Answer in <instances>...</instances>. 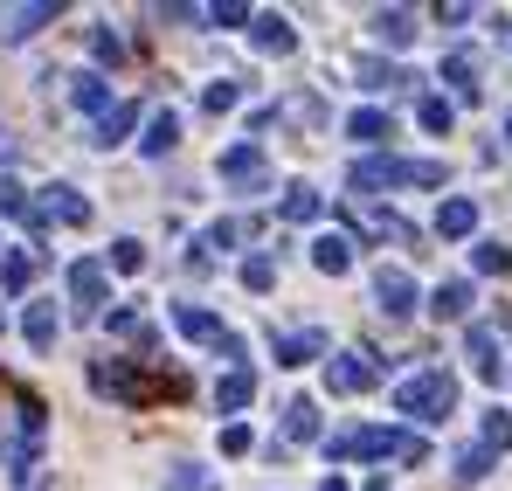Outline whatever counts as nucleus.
I'll return each instance as SVG.
<instances>
[{"instance_id":"cd10ccee","label":"nucleus","mask_w":512,"mask_h":491,"mask_svg":"<svg viewBox=\"0 0 512 491\" xmlns=\"http://www.w3.org/2000/svg\"><path fill=\"white\" fill-rule=\"evenodd\" d=\"M353 77L367 83V90H409V70H402V63H381V56H360V63H353Z\"/></svg>"},{"instance_id":"c9c22d12","label":"nucleus","mask_w":512,"mask_h":491,"mask_svg":"<svg viewBox=\"0 0 512 491\" xmlns=\"http://www.w3.org/2000/svg\"><path fill=\"white\" fill-rule=\"evenodd\" d=\"M485 471H492V450H485V443H464V450H457V478H464V485H478Z\"/></svg>"},{"instance_id":"4c0bfd02","label":"nucleus","mask_w":512,"mask_h":491,"mask_svg":"<svg viewBox=\"0 0 512 491\" xmlns=\"http://www.w3.org/2000/svg\"><path fill=\"white\" fill-rule=\"evenodd\" d=\"M90 56H97V63H111V70H118V63H125V42H118V35H111V28H90Z\"/></svg>"},{"instance_id":"49530a36","label":"nucleus","mask_w":512,"mask_h":491,"mask_svg":"<svg viewBox=\"0 0 512 491\" xmlns=\"http://www.w3.org/2000/svg\"><path fill=\"white\" fill-rule=\"evenodd\" d=\"M360 491H388V478H367V485H360Z\"/></svg>"},{"instance_id":"7ed1b4c3","label":"nucleus","mask_w":512,"mask_h":491,"mask_svg":"<svg viewBox=\"0 0 512 491\" xmlns=\"http://www.w3.org/2000/svg\"><path fill=\"white\" fill-rule=\"evenodd\" d=\"M90 388L125 402V409H153V402H173L180 395V374H139L132 360H97L90 367Z\"/></svg>"},{"instance_id":"f257e3e1","label":"nucleus","mask_w":512,"mask_h":491,"mask_svg":"<svg viewBox=\"0 0 512 491\" xmlns=\"http://www.w3.org/2000/svg\"><path fill=\"white\" fill-rule=\"evenodd\" d=\"M326 457L333 464H374V457H402V464H429V443L416 429H340V436H326Z\"/></svg>"},{"instance_id":"6e6552de","label":"nucleus","mask_w":512,"mask_h":491,"mask_svg":"<svg viewBox=\"0 0 512 491\" xmlns=\"http://www.w3.org/2000/svg\"><path fill=\"white\" fill-rule=\"evenodd\" d=\"M70 305H77V312H104V305H111V270H104V256H77V263H70Z\"/></svg>"},{"instance_id":"e433bc0d","label":"nucleus","mask_w":512,"mask_h":491,"mask_svg":"<svg viewBox=\"0 0 512 491\" xmlns=\"http://www.w3.org/2000/svg\"><path fill=\"white\" fill-rule=\"evenodd\" d=\"M277 284V263L270 256H243V291H270Z\"/></svg>"},{"instance_id":"1a4fd4ad","label":"nucleus","mask_w":512,"mask_h":491,"mask_svg":"<svg viewBox=\"0 0 512 491\" xmlns=\"http://www.w3.org/2000/svg\"><path fill=\"white\" fill-rule=\"evenodd\" d=\"M263 180H270L263 146H256V139H236V146L222 153V187H263Z\"/></svg>"},{"instance_id":"f03ea898","label":"nucleus","mask_w":512,"mask_h":491,"mask_svg":"<svg viewBox=\"0 0 512 491\" xmlns=\"http://www.w3.org/2000/svg\"><path fill=\"white\" fill-rule=\"evenodd\" d=\"M450 166L443 160H402V153H367V160L346 166V187L353 194H381V187H443Z\"/></svg>"},{"instance_id":"412c9836","label":"nucleus","mask_w":512,"mask_h":491,"mask_svg":"<svg viewBox=\"0 0 512 491\" xmlns=\"http://www.w3.org/2000/svg\"><path fill=\"white\" fill-rule=\"evenodd\" d=\"M443 83H450L464 104H478V90H485V83H478V56H471V49H450V56H443Z\"/></svg>"},{"instance_id":"4be33fe9","label":"nucleus","mask_w":512,"mask_h":491,"mask_svg":"<svg viewBox=\"0 0 512 491\" xmlns=\"http://www.w3.org/2000/svg\"><path fill=\"white\" fill-rule=\"evenodd\" d=\"M173 146H180V111H153V118H146V139H139V153H146V160H167Z\"/></svg>"},{"instance_id":"ea45409f","label":"nucleus","mask_w":512,"mask_h":491,"mask_svg":"<svg viewBox=\"0 0 512 491\" xmlns=\"http://www.w3.org/2000/svg\"><path fill=\"white\" fill-rule=\"evenodd\" d=\"M208 21H215V28H243V21H250V7H243V0H215V7H208Z\"/></svg>"},{"instance_id":"f704fd0d","label":"nucleus","mask_w":512,"mask_h":491,"mask_svg":"<svg viewBox=\"0 0 512 491\" xmlns=\"http://www.w3.org/2000/svg\"><path fill=\"white\" fill-rule=\"evenodd\" d=\"M416 118H423V132H450V125H457V104H450V97H423Z\"/></svg>"},{"instance_id":"aec40b11","label":"nucleus","mask_w":512,"mask_h":491,"mask_svg":"<svg viewBox=\"0 0 512 491\" xmlns=\"http://www.w3.org/2000/svg\"><path fill=\"white\" fill-rule=\"evenodd\" d=\"M312 263H319L326 277H346V270H353V236H340V229L312 236Z\"/></svg>"},{"instance_id":"dca6fc26","label":"nucleus","mask_w":512,"mask_h":491,"mask_svg":"<svg viewBox=\"0 0 512 491\" xmlns=\"http://www.w3.org/2000/svg\"><path fill=\"white\" fill-rule=\"evenodd\" d=\"M346 139H360V146H388V139H395V118H388L381 104H360V111L346 118Z\"/></svg>"},{"instance_id":"9d476101","label":"nucleus","mask_w":512,"mask_h":491,"mask_svg":"<svg viewBox=\"0 0 512 491\" xmlns=\"http://www.w3.org/2000/svg\"><path fill=\"white\" fill-rule=\"evenodd\" d=\"M270 353H277V367H312V360H326L333 346H326V332H319V326H298V332H277Z\"/></svg>"},{"instance_id":"c85d7f7f","label":"nucleus","mask_w":512,"mask_h":491,"mask_svg":"<svg viewBox=\"0 0 512 491\" xmlns=\"http://www.w3.org/2000/svg\"><path fill=\"white\" fill-rule=\"evenodd\" d=\"M70 97H77L84 111H97V118H104V111L118 104V97H111V83L97 77V70H84V77H70Z\"/></svg>"},{"instance_id":"4468645a","label":"nucleus","mask_w":512,"mask_h":491,"mask_svg":"<svg viewBox=\"0 0 512 491\" xmlns=\"http://www.w3.org/2000/svg\"><path fill=\"white\" fill-rule=\"evenodd\" d=\"M21 332H28V346H35V353H49V346H56V332H63L56 298H28V319H21Z\"/></svg>"},{"instance_id":"f8f14e48","label":"nucleus","mask_w":512,"mask_h":491,"mask_svg":"<svg viewBox=\"0 0 512 491\" xmlns=\"http://www.w3.org/2000/svg\"><path fill=\"white\" fill-rule=\"evenodd\" d=\"M63 14V0H28V7H7L0 14V42H28L35 28H49Z\"/></svg>"},{"instance_id":"39448f33","label":"nucleus","mask_w":512,"mask_h":491,"mask_svg":"<svg viewBox=\"0 0 512 491\" xmlns=\"http://www.w3.org/2000/svg\"><path fill=\"white\" fill-rule=\"evenodd\" d=\"M395 409L416 415V422H443V415L457 409V381H450L443 367H423V374H409V381L395 388Z\"/></svg>"},{"instance_id":"9b49d317","label":"nucleus","mask_w":512,"mask_h":491,"mask_svg":"<svg viewBox=\"0 0 512 491\" xmlns=\"http://www.w3.org/2000/svg\"><path fill=\"white\" fill-rule=\"evenodd\" d=\"M464 360H471V374H478V381H499V374H506L499 326H471V332H464Z\"/></svg>"},{"instance_id":"de8ad7c7","label":"nucleus","mask_w":512,"mask_h":491,"mask_svg":"<svg viewBox=\"0 0 512 491\" xmlns=\"http://www.w3.org/2000/svg\"><path fill=\"white\" fill-rule=\"evenodd\" d=\"M506 139H512V111H506Z\"/></svg>"},{"instance_id":"2eb2a0df","label":"nucleus","mask_w":512,"mask_h":491,"mask_svg":"<svg viewBox=\"0 0 512 491\" xmlns=\"http://www.w3.org/2000/svg\"><path fill=\"white\" fill-rule=\"evenodd\" d=\"M250 35H256L263 56H291V49H298V28H291L284 14H250Z\"/></svg>"},{"instance_id":"a878e982","label":"nucleus","mask_w":512,"mask_h":491,"mask_svg":"<svg viewBox=\"0 0 512 491\" xmlns=\"http://www.w3.org/2000/svg\"><path fill=\"white\" fill-rule=\"evenodd\" d=\"M284 443H319V402L312 395L284 402Z\"/></svg>"},{"instance_id":"ddd939ff","label":"nucleus","mask_w":512,"mask_h":491,"mask_svg":"<svg viewBox=\"0 0 512 491\" xmlns=\"http://www.w3.org/2000/svg\"><path fill=\"white\" fill-rule=\"evenodd\" d=\"M42 222H63V229H90V201L77 187H42Z\"/></svg>"},{"instance_id":"72a5a7b5","label":"nucleus","mask_w":512,"mask_h":491,"mask_svg":"<svg viewBox=\"0 0 512 491\" xmlns=\"http://www.w3.org/2000/svg\"><path fill=\"white\" fill-rule=\"evenodd\" d=\"M201 104H208L215 118H222V111H236V104H243V77H222V83H208V90H201Z\"/></svg>"},{"instance_id":"5701e85b","label":"nucleus","mask_w":512,"mask_h":491,"mask_svg":"<svg viewBox=\"0 0 512 491\" xmlns=\"http://www.w3.org/2000/svg\"><path fill=\"white\" fill-rule=\"evenodd\" d=\"M367 28H374V42H388V49H409V42H416V14H409V7H381Z\"/></svg>"},{"instance_id":"393cba45","label":"nucleus","mask_w":512,"mask_h":491,"mask_svg":"<svg viewBox=\"0 0 512 491\" xmlns=\"http://www.w3.org/2000/svg\"><path fill=\"white\" fill-rule=\"evenodd\" d=\"M478 229V201H464V194H450L443 208H436V236H450V243H464Z\"/></svg>"},{"instance_id":"bb28decb","label":"nucleus","mask_w":512,"mask_h":491,"mask_svg":"<svg viewBox=\"0 0 512 491\" xmlns=\"http://www.w3.org/2000/svg\"><path fill=\"white\" fill-rule=\"evenodd\" d=\"M132 125H139V104H132V97H118V104L97 118V146H125V139H132Z\"/></svg>"},{"instance_id":"a19ab883","label":"nucleus","mask_w":512,"mask_h":491,"mask_svg":"<svg viewBox=\"0 0 512 491\" xmlns=\"http://www.w3.org/2000/svg\"><path fill=\"white\" fill-rule=\"evenodd\" d=\"M243 236V222H215V229H201V249H236Z\"/></svg>"},{"instance_id":"473e14b6","label":"nucleus","mask_w":512,"mask_h":491,"mask_svg":"<svg viewBox=\"0 0 512 491\" xmlns=\"http://www.w3.org/2000/svg\"><path fill=\"white\" fill-rule=\"evenodd\" d=\"M478 443H485L492 457H506V450H512V415L506 409H485V436H478Z\"/></svg>"},{"instance_id":"423d86ee","label":"nucleus","mask_w":512,"mask_h":491,"mask_svg":"<svg viewBox=\"0 0 512 491\" xmlns=\"http://www.w3.org/2000/svg\"><path fill=\"white\" fill-rule=\"evenodd\" d=\"M381 381V360L367 346H346V353H326V388L333 395H367Z\"/></svg>"},{"instance_id":"a18cd8bd","label":"nucleus","mask_w":512,"mask_h":491,"mask_svg":"<svg viewBox=\"0 0 512 491\" xmlns=\"http://www.w3.org/2000/svg\"><path fill=\"white\" fill-rule=\"evenodd\" d=\"M7 160H14V139H7V132H0V166H7Z\"/></svg>"},{"instance_id":"20e7f679","label":"nucleus","mask_w":512,"mask_h":491,"mask_svg":"<svg viewBox=\"0 0 512 491\" xmlns=\"http://www.w3.org/2000/svg\"><path fill=\"white\" fill-rule=\"evenodd\" d=\"M167 319H173V332H180V339H194V346H208L215 360L243 367V353H250V346H243V332H229L215 312H208V305H167Z\"/></svg>"},{"instance_id":"7c9ffc66","label":"nucleus","mask_w":512,"mask_h":491,"mask_svg":"<svg viewBox=\"0 0 512 491\" xmlns=\"http://www.w3.org/2000/svg\"><path fill=\"white\" fill-rule=\"evenodd\" d=\"M104 270H125V277H139V270H146V243L118 236V243H111V256H104Z\"/></svg>"},{"instance_id":"c756f323","label":"nucleus","mask_w":512,"mask_h":491,"mask_svg":"<svg viewBox=\"0 0 512 491\" xmlns=\"http://www.w3.org/2000/svg\"><path fill=\"white\" fill-rule=\"evenodd\" d=\"M35 277V249H0V291H28Z\"/></svg>"},{"instance_id":"a211bd4d","label":"nucleus","mask_w":512,"mask_h":491,"mask_svg":"<svg viewBox=\"0 0 512 491\" xmlns=\"http://www.w3.org/2000/svg\"><path fill=\"white\" fill-rule=\"evenodd\" d=\"M471 305H478L471 277H450V284H436V291H429V312H436V319H471Z\"/></svg>"},{"instance_id":"2f4dec72","label":"nucleus","mask_w":512,"mask_h":491,"mask_svg":"<svg viewBox=\"0 0 512 491\" xmlns=\"http://www.w3.org/2000/svg\"><path fill=\"white\" fill-rule=\"evenodd\" d=\"M104 326L118 332V339H139V346H153V332H146V319H139L132 305H111V312H104Z\"/></svg>"},{"instance_id":"b1692460","label":"nucleus","mask_w":512,"mask_h":491,"mask_svg":"<svg viewBox=\"0 0 512 491\" xmlns=\"http://www.w3.org/2000/svg\"><path fill=\"white\" fill-rule=\"evenodd\" d=\"M277 215H284V222H319V215H326V194H319V187H305V180H291V187H284V201H277Z\"/></svg>"},{"instance_id":"58836bf2","label":"nucleus","mask_w":512,"mask_h":491,"mask_svg":"<svg viewBox=\"0 0 512 491\" xmlns=\"http://www.w3.org/2000/svg\"><path fill=\"white\" fill-rule=\"evenodd\" d=\"M471 263H478L485 277H499V270H512V249L506 243H478V249H471Z\"/></svg>"},{"instance_id":"6ab92c4d","label":"nucleus","mask_w":512,"mask_h":491,"mask_svg":"<svg viewBox=\"0 0 512 491\" xmlns=\"http://www.w3.org/2000/svg\"><path fill=\"white\" fill-rule=\"evenodd\" d=\"M250 402H256V374H250V367H229V374L215 381V409H222V415H243Z\"/></svg>"},{"instance_id":"0eeeda50","label":"nucleus","mask_w":512,"mask_h":491,"mask_svg":"<svg viewBox=\"0 0 512 491\" xmlns=\"http://www.w3.org/2000/svg\"><path fill=\"white\" fill-rule=\"evenodd\" d=\"M374 305H381L388 319H409V312L423 305V291H416V277H409L402 263H381V270H374Z\"/></svg>"},{"instance_id":"37998d69","label":"nucleus","mask_w":512,"mask_h":491,"mask_svg":"<svg viewBox=\"0 0 512 491\" xmlns=\"http://www.w3.org/2000/svg\"><path fill=\"white\" fill-rule=\"evenodd\" d=\"M167 491H201V464H173V485Z\"/></svg>"},{"instance_id":"f3484780","label":"nucleus","mask_w":512,"mask_h":491,"mask_svg":"<svg viewBox=\"0 0 512 491\" xmlns=\"http://www.w3.org/2000/svg\"><path fill=\"white\" fill-rule=\"evenodd\" d=\"M0 215H7V222H21V229H35V236L49 229V222H42V201H28V187H21V180H0Z\"/></svg>"},{"instance_id":"79ce46f5","label":"nucleus","mask_w":512,"mask_h":491,"mask_svg":"<svg viewBox=\"0 0 512 491\" xmlns=\"http://www.w3.org/2000/svg\"><path fill=\"white\" fill-rule=\"evenodd\" d=\"M222 450L243 457V450H250V422H229V429H222Z\"/></svg>"},{"instance_id":"c03bdc74","label":"nucleus","mask_w":512,"mask_h":491,"mask_svg":"<svg viewBox=\"0 0 512 491\" xmlns=\"http://www.w3.org/2000/svg\"><path fill=\"white\" fill-rule=\"evenodd\" d=\"M319 491H353V485H346V478H340V471H333V478H326V485H319Z\"/></svg>"}]
</instances>
